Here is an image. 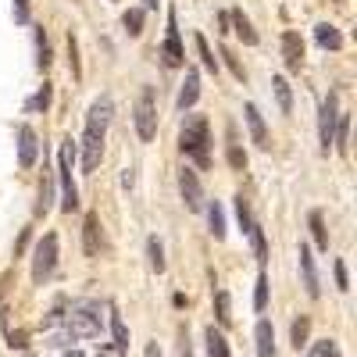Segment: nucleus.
Returning a JSON list of instances; mask_svg holds the SVG:
<instances>
[{
  "instance_id": "22",
  "label": "nucleus",
  "mask_w": 357,
  "mask_h": 357,
  "mask_svg": "<svg viewBox=\"0 0 357 357\" xmlns=\"http://www.w3.org/2000/svg\"><path fill=\"white\" fill-rule=\"evenodd\" d=\"M333 146H336V154L347 158L350 151V114H340L336 118V136H333Z\"/></svg>"
},
{
  "instance_id": "10",
  "label": "nucleus",
  "mask_w": 357,
  "mask_h": 357,
  "mask_svg": "<svg viewBox=\"0 0 357 357\" xmlns=\"http://www.w3.org/2000/svg\"><path fill=\"white\" fill-rule=\"evenodd\" d=\"M36 154H40V139H36L33 126H22L18 129V165L22 168H33L36 165Z\"/></svg>"
},
{
  "instance_id": "40",
  "label": "nucleus",
  "mask_w": 357,
  "mask_h": 357,
  "mask_svg": "<svg viewBox=\"0 0 357 357\" xmlns=\"http://www.w3.org/2000/svg\"><path fill=\"white\" fill-rule=\"evenodd\" d=\"M311 357H340V350H336V343H333V340H321V343H314Z\"/></svg>"
},
{
  "instance_id": "24",
  "label": "nucleus",
  "mask_w": 357,
  "mask_h": 357,
  "mask_svg": "<svg viewBox=\"0 0 357 357\" xmlns=\"http://www.w3.org/2000/svg\"><path fill=\"white\" fill-rule=\"evenodd\" d=\"M111 336H114V347H118V350L129 347V329H126L122 314H118V307H111Z\"/></svg>"
},
{
  "instance_id": "47",
  "label": "nucleus",
  "mask_w": 357,
  "mask_h": 357,
  "mask_svg": "<svg viewBox=\"0 0 357 357\" xmlns=\"http://www.w3.org/2000/svg\"><path fill=\"white\" fill-rule=\"evenodd\" d=\"M122 183H126V190H132V183H136V175H132V168L122 175Z\"/></svg>"
},
{
  "instance_id": "8",
  "label": "nucleus",
  "mask_w": 357,
  "mask_h": 357,
  "mask_svg": "<svg viewBox=\"0 0 357 357\" xmlns=\"http://www.w3.org/2000/svg\"><path fill=\"white\" fill-rule=\"evenodd\" d=\"M161 61L168 68H183V61H186V50H183V40H178L175 15H168V33H165V43H161Z\"/></svg>"
},
{
  "instance_id": "20",
  "label": "nucleus",
  "mask_w": 357,
  "mask_h": 357,
  "mask_svg": "<svg viewBox=\"0 0 357 357\" xmlns=\"http://www.w3.org/2000/svg\"><path fill=\"white\" fill-rule=\"evenodd\" d=\"M204 211H207V225H211V236H215V240H225V211H222V204L211 200V204H204Z\"/></svg>"
},
{
  "instance_id": "17",
  "label": "nucleus",
  "mask_w": 357,
  "mask_h": 357,
  "mask_svg": "<svg viewBox=\"0 0 357 357\" xmlns=\"http://www.w3.org/2000/svg\"><path fill=\"white\" fill-rule=\"evenodd\" d=\"M229 25H232V33L240 36L247 47H257V33H254V25H250V18L236 8V11H229Z\"/></svg>"
},
{
  "instance_id": "12",
  "label": "nucleus",
  "mask_w": 357,
  "mask_h": 357,
  "mask_svg": "<svg viewBox=\"0 0 357 357\" xmlns=\"http://www.w3.org/2000/svg\"><path fill=\"white\" fill-rule=\"evenodd\" d=\"M301 272H304V289L311 301H318L321 296V286H318V268H314V257H311V247L301 243Z\"/></svg>"
},
{
  "instance_id": "30",
  "label": "nucleus",
  "mask_w": 357,
  "mask_h": 357,
  "mask_svg": "<svg viewBox=\"0 0 357 357\" xmlns=\"http://www.w3.org/2000/svg\"><path fill=\"white\" fill-rule=\"evenodd\" d=\"M247 232H250V243H254V257H257V264H264V261H268V243H264V229H261V225L254 222V225H250Z\"/></svg>"
},
{
  "instance_id": "16",
  "label": "nucleus",
  "mask_w": 357,
  "mask_h": 357,
  "mask_svg": "<svg viewBox=\"0 0 357 357\" xmlns=\"http://www.w3.org/2000/svg\"><path fill=\"white\" fill-rule=\"evenodd\" d=\"M111 114H114V100L111 97H100L89 104V114H86V126H97V129H107L111 122Z\"/></svg>"
},
{
  "instance_id": "43",
  "label": "nucleus",
  "mask_w": 357,
  "mask_h": 357,
  "mask_svg": "<svg viewBox=\"0 0 357 357\" xmlns=\"http://www.w3.org/2000/svg\"><path fill=\"white\" fill-rule=\"evenodd\" d=\"M29 236H33V229H22L18 243H15V257H22V254H25V247H29Z\"/></svg>"
},
{
  "instance_id": "49",
  "label": "nucleus",
  "mask_w": 357,
  "mask_h": 357,
  "mask_svg": "<svg viewBox=\"0 0 357 357\" xmlns=\"http://www.w3.org/2000/svg\"><path fill=\"white\" fill-rule=\"evenodd\" d=\"M65 357H82V354H79V350H68V354H65Z\"/></svg>"
},
{
  "instance_id": "18",
  "label": "nucleus",
  "mask_w": 357,
  "mask_h": 357,
  "mask_svg": "<svg viewBox=\"0 0 357 357\" xmlns=\"http://www.w3.org/2000/svg\"><path fill=\"white\" fill-rule=\"evenodd\" d=\"M254 340H257V357H275V333H272V321L268 318L257 321Z\"/></svg>"
},
{
  "instance_id": "25",
  "label": "nucleus",
  "mask_w": 357,
  "mask_h": 357,
  "mask_svg": "<svg viewBox=\"0 0 357 357\" xmlns=\"http://www.w3.org/2000/svg\"><path fill=\"white\" fill-rule=\"evenodd\" d=\"M272 89H275L279 111H282V114H289V111H293V93H289V82H286L282 75H275V79H272Z\"/></svg>"
},
{
  "instance_id": "19",
  "label": "nucleus",
  "mask_w": 357,
  "mask_h": 357,
  "mask_svg": "<svg viewBox=\"0 0 357 357\" xmlns=\"http://www.w3.org/2000/svg\"><path fill=\"white\" fill-rule=\"evenodd\" d=\"M314 40H318V47H325V50H340V47H343L340 29H336V25H329V22L314 25Z\"/></svg>"
},
{
  "instance_id": "34",
  "label": "nucleus",
  "mask_w": 357,
  "mask_h": 357,
  "mask_svg": "<svg viewBox=\"0 0 357 357\" xmlns=\"http://www.w3.org/2000/svg\"><path fill=\"white\" fill-rule=\"evenodd\" d=\"M36 65L40 68H50V43H47V33H43V29H36Z\"/></svg>"
},
{
  "instance_id": "3",
  "label": "nucleus",
  "mask_w": 357,
  "mask_h": 357,
  "mask_svg": "<svg viewBox=\"0 0 357 357\" xmlns=\"http://www.w3.org/2000/svg\"><path fill=\"white\" fill-rule=\"evenodd\" d=\"M132 118H136V132H139V139H143V143H151V139L158 136V107H154V89H151V86H146L143 93H139Z\"/></svg>"
},
{
  "instance_id": "39",
  "label": "nucleus",
  "mask_w": 357,
  "mask_h": 357,
  "mask_svg": "<svg viewBox=\"0 0 357 357\" xmlns=\"http://www.w3.org/2000/svg\"><path fill=\"white\" fill-rule=\"evenodd\" d=\"M47 104H50V82H43V89L25 104V111H47Z\"/></svg>"
},
{
  "instance_id": "6",
  "label": "nucleus",
  "mask_w": 357,
  "mask_h": 357,
  "mask_svg": "<svg viewBox=\"0 0 357 357\" xmlns=\"http://www.w3.org/2000/svg\"><path fill=\"white\" fill-rule=\"evenodd\" d=\"M336 118H340V104H336V93H329V97L321 100V114H318V143H321V154L333 151Z\"/></svg>"
},
{
  "instance_id": "27",
  "label": "nucleus",
  "mask_w": 357,
  "mask_h": 357,
  "mask_svg": "<svg viewBox=\"0 0 357 357\" xmlns=\"http://www.w3.org/2000/svg\"><path fill=\"white\" fill-rule=\"evenodd\" d=\"M215 318H218V325H232V301L225 289L215 293Z\"/></svg>"
},
{
  "instance_id": "13",
  "label": "nucleus",
  "mask_w": 357,
  "mask_h": 357,
  "mask_svg": "<svg viewBox=\"0 0 357 357\" xmlns=\"http://www.w3.org/2000/svg\"><path fill=\"white\" fill-rule=\"evenodd\" d=\"M282 57H286L289 72H301V65H304V40H301V33H282Z\"/></svg>"
},
{
  "instance_id": "2",
  "label": "nucleus",
  "mask_w": 357,
  "mask_h": 357,
  "mask_svg": "<svg viewBox=\"0 0 357 357\" xmlns=\"http://www.w3.org/2000/svg\"><path fill=\"white\" fill-rule=\"evenodd\" d=\"M72 165H75V143L65 139L61 151H57V183H61V211H75L79 207V190H75V178H72Z\"/></svg>"
},
{
  "instance_id": "4",
  "label": "nucleus",
  "mask_w": 357,
  "mask_h": 357,
  "mask_svg": "<svg viewBox=\"0 0 357 357\" xmlns=\"http://www.w3.org/2000/svg\"><path fill=\"white\" fill-rule=\"evenodd\" d=\"M65 325H68V336H72V340H93V336H100V314H97L93 304L75 307V311L65 318Z\"/></svg>"
},
{
  "instance_id": "38",
  "label": "nucleus",
  "mask_w": 357,
  "mask_h": 357,
  "mask_svg": "<svg viewBox=\"0 0 357 357\" xmlns=\"http://www.w3.org/2000/svg\"><path fill=\"white\" fill-rule=\"evenodd\" d=\"M68 68H72V75L75 79H82V65H79V43H75V36L68 33Z\"/></svg>"
},
{
  "instance_id": "1",
  "label": "nucleus",
  "mask_w": 357,
  "mask_h": 357,
  "mask_svg": "<svg viewBox=\"0 0 357 357\" xmlns=\"http://www.w3.org/2000/svg\"><path fill=\"white\" fill-rule=\"evenodd\" d=\"M178 146H183V154L193 158L200 168H211V129H207L204 114H186L183 129H178Z\"/></svg>"
},
{
  "instance_id": "46",
  "label": "nucleus",
  "mask_w": 357,
  "mask_h": 357,
  "mask_svg": "<svg viewBox=\"0 0 357 357\" xmlns=\"http://www.w3.org/2000/svg\"><path fill=\"white\" fill-rule=\"evenodd\" d=\"M118 354H122L118 347H100V354H97V357H118Z\"/></svg>"
},
{
  "instance_id": "9",
  "label": "nucleus",
  "mask_w": 357,
  "mask_h": 357,
  "mask_svg": "<svg viewBox=\"0 0 357 357\" xmlns=\"http://www.w3.org/2000/svg\"><path fill=\"white\" fill-rule=\"evenodd\" d=\"M178 193H183L190 211H204V186H200V175L193 168L178 172Z\"/></svg>"
},
{
  "instance_id": "42",
  "label": "nucleus",
  "mask_w": 357,
  "mask_h": 357,
  "mask_svg": "<svg viewBox=\"0 0 357 357\" xmlns=\"http://www.w3.org/2000/svg\"><path fill=\"white\" fill-rule=\"evenodd\" d=\"M29 18H33V11H29V0H15V22H29Z\"/></svg>"
},
{
  "instance_id": "45",
  "label": "nucleus",
  "mask_w": 357,
  "mask_h": 357,
  "mask_svg": "<svg viewBox=\"0 0 357 357\" xmlns=\"http://www.w3.org/2000/svg\"><path fill=\"white\" fill-rule=\"evenodd\" d=\"M143 357H165V354H161V347H158V343H146Z\"/></svg>"
},
{
  "instance_id": "44",
  "label": "nucleus",
  "mask_w": 357,
  "mask_h": 357,
  "mask_svg": "<svg viewBox=\"0 0 357 357\" xmlns=\"http://www.w3.org/2000/svg\"><path fill=\"white\" fill-rule=\"evenodd\" d=\"M178 354H183V357H193V354H190V336H186V329L178 333Z\"/></svg>"
},
{
  "instance_id": "14",
  "label": "nucleus",
  "mask_w": 357,
  "mask_h": 357,
  "mask_svg": "<svg viewBox=\"0 0 357 357\" xmlns=\"http://www.w3.org/2000/svg\"><path fill=\"white\" fill-rule=\"evenodd\" d=\"M197 97H200V72L197 68H186V82H183V89H178V111H190L193 104H197Z\"/></svg>"
},
{
  "instance_id": "26",
  "label": "nucleus",
  "mask_w": 357,
  "mask_h": 357,
  "mask_svg": "<svg viewBox=\"0 0 357 357\" xmlns=\"http://www.w3.org/2000/svg\"><path fill=\"white\" fill-rule=\"evenodd\" d=\"M289 336H293V347L301 350V347H307V336H311V318L307 314H301L293 321V329H289Z\"/></svg>"
},
{
  "instance_id": "11",
  "label": "nucleus",
  "mask_w": 357,
  "mask_h": 357,
  "mask_svg": "<svg viewBox=\"0 0 357 357\" xmlns=\"http://www.w3.org/2000/svg\"><path fill=\"white\" fill-rule=\"evenodd\" d=\"M243 118H247V129H250V139L261 146V151H268L272 146V136H268V126H264V118H261V111L254 107V104H247L243 107Z\"/></svg>"
},
{
  "instance_id": "48",
  "label": "nucleus",
  "mask_w": 357,
  "mask_h": 357,
  "mask_svg": "<svg viewBox=\"0 0 357 357\" xmlns=\"http://www.w3.org/2000/svg\"><path fill=\"white\" fill-rule=\"evenodd\" d=\"M143 8H158V0H143Z\"/></svg>"
},
{
  "instance_id": "35",
  "label": "nucleus",
  "mask_w": 357,
  "mask_h": 357,
  "mask_svg": "<svg viewBox=\"0 0 357 357\" xmlns=\"http://www.w3.org/2000/svg\"><path fill=\"white\" fill-rule=\"evenodd\" d=\"M50 200H54V183H50V178H43L40 200H36V215H47V211H50Z\"/></svg>"
},
{
  "instance_id": "33",
  "label": "nucleus",
  "mask_w": 357,
  "mask_h": 357,
  "mask_svg": "<svg viewBox=\"0 0 357 357\" xmlns=\"http://www.w3.org/2000/svg\"><path fill=\"white\" fill-rule=\"evenodd\" d=\"M218 57H222V61H225V68H229V72H232L236 79H240V82L247 79V72H243V65H240V57H236V54H232L229 47H222V54H218Z\"/></svg>"
},
{
  "instance_id": "5",
  "label": "nucleus",
  "mask_w": 357,
  "mask_h": 357,
  "mask_svg": "<svg viewBox=\"0 0 357 357\" xmlns=\"http://www.w3.org/2000/svg\"><path fill=\"white\" fill-rule=\"evenodd\" d=\"M57 268V236L47 232L33 250V282H47Z\"/></svg>"
},
{
  "instance_id": "37",
  "label": "nucleus",
  "mask_w": 357,
  "mask_h": 357,
  "mask_svg": "<svg viewBox=\"0 0 357 357\" xmlns=\"http://www.w3.org/2000/svg\"><path fill=\"white\" fill-rule=\"evenodd\" d=\"M268 307V275L261 272L257 275V289H254V311H264Z\"/></svg>"
},
{
  "instance_id": "21",
  "label": "nucleus",
  "mask_w": 357,
  "mask_h": 357,
  "mask_svg": "<svg viewBox=\"0 0 357 357\" xmlns=\"http://www.w3.org/2000/svg\"><path fill=\"white\" fill-rule=\"evenodd\" d=\"M225 154H229L232 172H243V168H247V154H243L240 139H236V129H232V126H229V146H225Z\"/></svg>"
},
{
  "instance_id": "41",
  "label": "nucleus",
  "mask_w": 357,
  "mask_h": 357,
  "mask_svg": "<svg viewBox=\"0 0 357 357\" xmlns=\"http://www.w3.org/2000/svg\"><path fill=\"white\" fill-rule=\"evenodd\" d=\"M333 272H336V289H343V293H347V289H350V279H347V264H343V261H336V264H333Z\"/></svg>"
},
{
  "instance_id": "23",
  "label": "nucleus",
  "mask_w": 357,
  "mask_h": 357,
  "mask_svg": "<svg viewBox=\"0 0 357 357\" xmlns=\"http://www.w3.org/2000/svg\"><path fill=\"white\" fill-rule=\"evenodd\" d=\"M204 340H207V357H229V343H225V336L215 329V325L204 333Z\"/></svg>"
},
{
  "instance_id": "28",
  "label": "nucleus",
  "mask_w": 357,
  "mask_h": 357,
  "mask_svg": "<svg viewBox=\"0 0 357 357\" xmlns=\"http://www.w3.org/2000/svg\"><path fill=\"white\" fill-rule=\"evenodd\" d=\"M146 257H151V268L161 275V272H165V247H161L158 236H151V240H146Z\"/></svg>"
},
{
  "instance_id": "36",
  "label": "nucleus",
  "mask_w": 357,
  "mask_h": 357,
  "mask_svg": "<svg viewBox=\"0 0 357 357\" xmlns=\"http://www.w3.org/2000/svg\"><path fill=\"white\" fill-rule=\"evenodd\" d=\"M236 218H240V225H243V232L254 225V215H250V204H247V197L240 193L236 197Z\"/></svg>"
},
{
  "instance_id": "31",
  "label": "nucleus",
  "mask_w": 357,
  "mask_h": 357,
  "mask_svg": "<svg viewBox=\"0 0 357 357\" xmlns=\"http://www.w3.org/2000/svg\"><path fill=\"white\" fill-rule=\"evenodd\" d=\"M122 25H126L129 36H139V33H143V8H129V11L122 15Z\"/></svg>"
},
{
  "instance_id": "29",
  "label": "nucleus",
  "mask_w": 357,
  "mask_h": 357,
  "mask_svg": "<svg viewBox=\"0 0 357 357\" xmlns=\"http://www.w3.org/2000/svg\"><path fill=\"white\" fill-rule=\"evenodd\" d=\"M307 225H311V236H314L318 250H329V232H325V222H321V215H318V211H311Z\"/></svg>"
},
{
  "instance_id": "15",
  "label": "nucleus",
  "mask_w": 357,
  "mask_h": 357,
  "mask_svg": "<svg viewBox=\"0 0 357 357\" xmlns=\"http://www.w3.org/2000/svg\"><path fill=\"white\" fill-rule=\"evenodd\" d=\"M82 250H86V257L100 254V218L93 211L86 215V225H82Z\"/></svg>"
},
{
  "instance_id": "7",
  "label": "nucleus",
  "mask_w": 357,
  "mask_h": 357,
  "mask_svg": "<svg viewBox=\"0 0 357 357\" xmlns=\"http://www.w3.org/2000/svg\"><path fill=\"white\" fill-rule=\"evenodd\" d=\"M104 132L107 129H97V126H86L82 132V172H97L100 158H104Z\"/></svg>"
},
{
  "instance_id": "32",
  "label": "nucleus",
  "mask_w": 357,
  "mask_h": 357,
  "mask_svg": "<svg viewBox=\"0 0 357 357\" xmlns=\"http://www.w3.org/2000/svg\"><path fill=\"white\" fill-rule=\"evenodd\" d=\"M197 54H200V61H204V68L218 75V57L211 54V47H207V40H204V36H197Z\"/></svg>"
}]
</instances>
